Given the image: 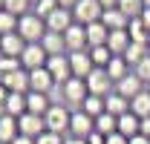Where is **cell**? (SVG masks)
<instances>
[{
  "mask_svg": "<svg viewBox=\"0 0 150 144\" xmlns=\"http://www.w3.org/2000/svg\"><path fill=\"white\" fill-rule=\"evenodd\" d=\"M49 32V26H46V20L38 18L35 12H29V15H23L20 18V26H18V35L26 40V43H40L43 37Z\"/></svg>",
  "mask_w": 150,
  "mask_h": 144,
  "instance_id": "cell-1",
  "label": "cell"
},
{
  "mask_svg": "<svg viewBox=\"0 0 150 144\" xmlns=\"http://www.w3.org/2000/svg\"><path fill=\"white\" fill-rule=\"evenodd\" d=\"M72 15H75V23L90 26V23H98V20L104 18V6H101L98 0H78V6L72 9Z\"/></svg>",
  "mask_w": 150,
  "mask_h": 144,
  "instance_id": "cell-2",
  "label": "cell"
},
{
  "mask_svg": "<svg viewBox=\"0 0 150 144\" xmlns=\"http://www.w3.org/2000/svg\"><path fill=\"white\" fill-rule=\"evenodd\" d=\"M61 95H64V101H67L69 107L81 109V107H84V101H87V95H90L87 81H81V78H69V81L61 87Z\"/></svg>",
  "mask_w": 150,
  "mask_h": 144,
  "instance_id": "cell-3",
  "label": "cell"
},
{
  "mask_svg": "<svg viewBox=\"0 0 150 144\" xmlns=\"http://www.w3.org/2000/svg\"><path fill=\"white\" fill-rule=\"evenodd\" d=\"M43 121H46V130H52V133H69V121H72V109L69 107H58L52 104L49 112L43 115Z\"/></svg>",
  "mask_w": 150,
  "mask_h": 144,
  "instance_id": "cell-4",
  "label": "cell"
},
{
  "mask_svg": "<svg viewBox=\"0 0 150 144\" xmlns=\"http://www.w3.org/2000/svg\"><path fill=\"white\" fill-rule=\"evenodd\" d=\"M87 90H90V95H101V98H107V95L115 92V81L107 75V69H93V75L87 78Z\"/></svg>",
  "mask_w": 150,
  "mask_h": 144,
  "instance_id": "cell-5",
  "label": "cell"
},
{
  "mask_svg": "<svg viewBox=\"0 0 150 144\" xmlns=\"http://www.w3.org/2000/svg\"><path fill=\"white\" fill-rule=\"evenodd\" d=\"M46 61H49V55H46V49H43L40 43H29V46L23 49V55H20V64H23V69H26V72L43 69Z\"/></svg>",
  "mask_w": 150,
  "mask_h": 144,
  "instance_id": "cell-6",
  "label": "cell"
},
{
  "mask_svg": "<svg viewBox=\"0 0 150 144\" xmlns=\"http://www.w3.org/2000/svg\"><path fill=\"white\" fill-rule=\"evenodd\" d=\"M46 69H49V75L55 78V84H67L69 78H72V66H69V52L67 55H52L49 61H46Z\"/></svg>",
  "mask_w": 150,
  "mask_h": 144,
  "instance_id": "cell-7",
  "label": "cell"
},
{
  "mask_svg": "<svg viewBox=\"0 0 150 144\" xmlns=\"http://www.w3.org/2000/svg\"><path fill=\"white\" fill-rule=\"evenodd\" d=\"M69 66H72V78L87 81V78L93 75V69H95L90 49H84V52H69Z\"/></svg>",
  "mask_w": 150,
  "mask_h": 144,
  "instance_id": "cell-8",
  "label": "cell"
},
{
  "mask_svg": "<svg viewBox=\"0 0 150 144\" xmlns=\"http://www.w3.org/2000/svg\"><path fill=\"white\" fill-rule=\"evenodd\" d=\"M18 127H20V136H29V138H35V141L46 133V121H43V115H35V112L20 115V118H18Z\"/></svg>",
  "mask_w": 150,
  "mask_h": 144,
  "instance_id": "cell-9",
  "label": "cell"
},
{
  "mask_svg": "<svg viewBox=\"0 0 150 144\" xmlns=\"http://www.w3.org/2000/svg\"><path fill=\"white\" fill-rule=\"evenodd\" d=\"M95 133V118L87 115L84 109H72V121H69V136H81V138H90Z\"/></svg>",
  "mask_w": 150,
  "mask_h": 144,
  "instance_id": "cell-10",
  "label": "cell"
},
{
  "mask_svg": "<svg viewBox=\"0 0 150 144\" xmlns=\"http://www.w3.org/2000/svg\"><path fill=\"white\" fill-rule=\"evenodd\" d=\"M64 40H67V52H84V49H90V43H87V26H81V23L69 26L64 32Z\"/></svg>",
  "mask_w": 150,
  "mask_h": 144,
  "instance_id": "cell-11",
  "label": "cell"
},
{
  "mask_svg": "<svg viewBox=\"0 0 150 144\" xmlns=\"http://www.w3.org/2000/svg\"><path fill=\"white\" fill-rule=\"evenodd\" d=\"M144 90H147V84H144V81H142L136 72H130L127 78H121V81L115 84V92H118V95H124L127 101H133L136 95H142Z\"/></svg>",
  "mask_w": 150,
  "mask_h": 144,
  "instance_id": "cell-12",
  "label": "cell"
},
{
  "mask_svg": "<svg viewBox=\"0 0 150 144\" xmlns=\"http://www.w3.org/2000/svg\"><path fill=\"white\" fill-rule=\"evenodd\" d=\"M0 81L6 84L9 92H20V95H29V92H32V81H29V72L26 69H18V72H12V75H3Z\"/></svg>",
  "mask_w": 150,
  "mask_h": 144,
  "instance_id": "cell-13",
  "label": "cell"
},
{
  "mask_svg": "<svg viewBox=\"0 0 150 144\" xmlns=\"http://www.w3.org/2000/svg\"><path fill=\"white\" fill-rule=\"evenodd\" d=\"M46 26H49V32H58V35H64L69 26H75V15H72V9H58L55 15H49L46 18Z\"/></svg>",
  "mask_w": 150,
  "mask_h": 144,
  "instance_id": "cell-14",
  "label": "cell"
},
{
  "mask_svg": "<svg viewBox=\"0 0 150 144\" xmlns=\"http://www.w3.org/2000/svg\"><path fill=\"white\" fill-rule=\"evenodd\" d=\"M29 81H32V92H46V95H49L52 87H58L55 78L49 75L46 66H43V69H32V72H29Z\"/></svg>",
  "mask_w": 150,
  "mask_h": 144,
  "instance_id": "cell-15",
  "label": "cell"
},
{
  "mask_svg": "<svg viewBox=\"0 0 150 144\" xmlns=\"http://www.w3.org/2000/svg\"><path fill=\"white\" fill-rule=\"evenodd\" d=\"M29 43L18 35V32H12V35H3V43H0V55H9V58H20L23 49H26Z\"/></svg>",
  "mask_w": 150,
  "mask_h": 144,
  "instance_id": "cell-16",
  "label": "cell"
},
{
  "mask_svg": "<svg viewBox=\"0 0 150 144\" xmlns=\"http://www.w3.org/2000/svg\"><path fill=\"white\" fill-rule=\"evenodd\" d=\"M107 40H110V29H107L101 20L87 26V43H90V49H95V46H107Z\"/></svg>",
  "mask_w": 150,
  "mask_h": 144,
  "instance_id": "cell-17",
  "label": "cell"
},
{
  "mask_svg": "<svg viewBox=\"0 0 150 144\" xmlns=\"http://www.w3.org/2000/svg\"><path fill=\"white\" fill-rule=\"evenodd\" d=\"M3 112L12 115V118L26 115V112H29V107H26V95H20V92H9V98H6V104H3Z\"/></svg>",
  "mask_w": 150,
  "mask_h": 144,
  "instance_id": "cell-18",
  "label": "cell"
},
{
  "mask_svg": "<svg viewBox=\"0 0 150 144\" xmlns=\"http://www.w3.org/2000/svg\"><path fill=\"white\" fill-rule=\"evenodd\" d=\"M20 136V127H18V118L12 115H0V144H12L15 138Z\"/></svg>",
  "mask_w": 150,
  "mask_h": 144,
  "instance_id": "cell-19",
  "label": "cell"
},
{
  "mask_svg": "<svg viewBox=\"0 0 150 144\" xmlns=\"http://www.w3.org/2000/svg\"><path fill=\"white\" fill-rule=\"evenodd\" d=\"M130 72H133V66H130V61H127L124 55H115V58H112L110 64H107V75H110V78L115 81V84H118L121 78H127Z\"/></svg>",
  "mask_w": 150,
  "mask_h": 144,
  "instance_id": "cell-20",
  "label": "cell"
},
{
  "mask_svg": "<svg viewBox=\"0 0 150 144\" xmlns=\"http://www.w3.org/2000/svg\"><path fill=\"white\" fill-rule=\"evenodd\" d=\"M118 133H121V136H127V138H136V136L142 133V118H139V115H133V112L118 115Z\"/></svg>",
  "mask_w": 150,
  "mask_h": 144,
  "instance_id": "cell-21",
  "label": "cell"
},
{
  "mask_svg": "<svg viewBox=\"0 0 150 144\" xmlns=\"http://www.w3.org/2000/svg\"><path fill=\"white\" fill-rule=\"evenodd\" d=\"M101 23H104L110 32H118V29H127V26H130V18H127L121 9H107L104 18H101Z\"/></svg>",
  "mask_w": 150,
  "mask_h": 144,
  "instance_id": "cell-22",
  "label": "cell"
},
{
  "mask_svg": "<svg viewBox=\"0 0 150 144\" xmlns=\"http://www.w3.org/2000/svg\"><path fill=\"white\" fill-rule=\"evenodd\" d=\"M26 107H29V112H35V115H46L49 107H52V101H49L46 92H29L26 95Z\"/></svg>",
  "mask_w": 150,
  "mask_h": 144,
  "instance_id": "cell-23",
  "label": "cell"
},
{
  "mask_svg": "<svg viewBox=\"0 0 150 144\" xmlns=\"http://www.w3.org/2000/svg\"><path fill=\"white\" fill-rule=\"evenodd\" d=\"M130 32L127 29H118V32H110V40H107V46H110L112 55H124L127 49H130Z\"/></svg>",
  "mask_w": 150,
  "mask_h": 144,
  "instance_id": "cell-24",
  "label": "cell"
},
{
  "mask_svg": "<svg viewBox=\"0 0 150 144\" xmlns=\"http://www.w3.org/2000/svg\"><path fill=\"white\" fill-rule=\"evenodd\" d=\"M40 46L46 49L49 58L52 55H67V40H64V35H58V32H46V37L40 40Z\"/></svg>",
  "mask_w": 150,
  "mask_h": 144,
  "instance_id": "cell-25",
  "label": "cell"
},
{
  "mask_svg": "<svg viewBox=\"0 0 150 144\" xmlns=\"http://www.w3.org/2000/svg\"><path fill=\"white\" fill-rule=\"evenodd\" d=\"M104 104H107V112L110 115H124V112H130V101L124 98V95H118V92H112V95H107L104 98Z\"/></svg>",
  "mask_w": 150,
  "mask_h": 144,
  "instance_id": "cell-26",
  "label": "cell"
},
{
  "mask_svg": "<svg viewBox=\"0 0 150 144\" xmlns=\"http://www.w3.org/2000/svg\"><path fill=\"white\" fill-rule=\"evenodd\" d=\"M127 32H130V40H133V43H147V46H150V29L144 26V20H142V18L130 20Z\"/></svg>",
  "mask_w": 150,
  "mask_h": 144,
  "instance_id": "cell-27",
  "label": "cell"
},
{
  "mask_svg": "<svg viewBox=\"0 0 150 144\" xmlns=\"http://www.w3.org/2000/svg\"><path fill=\"white\" fill-rule=\"evenodd\" d=\"M95 133H101L104 138H107V136H112V133H118V118H115V115H110V112L98 115V118H95Z\"/></svg>",
  "mask_w": 150,
  "mask_h": 144,
  "instance_id": "cell-28",
  "label": "cell"
},
{
  "mask_svg": "<svg viewBox=\"0 0 150 144\" xmlns=\"http://www.w3.org/2000/svg\"><path fill=\"white\" fill-rule=\"evenodd\" d=\"M130 112L139 115V118H147L150 115V90H144L142 95H136V98L130 101Z\"/></svg>",
  "mask_w": 150,
  "mask_h": 144,
  "instance_id": "cell-29",
  "label": "cell"
},
{
  "mask_svg": "<svg viewBox=\"0 0 150 144\" xmlns=\"http://www.w3.org/2000/svg\"><path fill=\"white\" fill-rule=\"evenodd\" d=\"M124 58L130 61V66H139L144 58H150V46L147 43H130V49L124 52Z\"/></svg>",
  "mask_w": 150,
  "mask_h": 144,
  "instance_id": "cell-30",
  "label": "cell"
},
{
  "mask_svg": "<svg viewBox=\"0 0 150 144\" xmlns=\"http://www.w3.org/2000/svg\"><path fill=\"white\" fill-rule=\"evenodd\" d=\"M84 112L87 115H93V118H98V115H104L107 112V104H104V98L101 95H87V101H84Z\"/></svg>",
  "mask_w": 150,
  "mask_h": 144,
  "instance_id": "cell-31",
  "label": "cell"
},
{
  "mask_svg": "<svg viewBox=\"0 0 150 144\" xmlns=\"http://www.w3.org/2000/svg\"><path fill=\"white\" fill-rule=\"evenodd\" d=\"M18 26H20V18H18V15H12V12H6V9L0 12V37L18 32Z\"/></svg>",
  "mask_w": 150,
  "mask_h": 144,
  "instance_id": "cell-32",
  "label": "cell"
},
{
  "mask_svg": "<svg viewBox=\"0 0 150 144\" xmlns=\"http://www.w3.org/2000/svg\"><path fill=\"white\" fill-rule=\"evenodd\" d=\"M90 55H93V64L95 69H107V64H110L115 55L110 52V46H95V49H90Z\"/></svg>",
  "mask_w": 150,
  "mask_h": 144,
  "instance_id": "cell-33",
  "label": "cell"
},
{
  "mask_svg": "<svg viewBox=\"0 0 150 144\" xmlns=\"http://www.w3.org/2000/svg\"><path fill=\"white\" fill-rule=\"evenodd\" d=\"M118 9L130 20H136V18H142V12H144V0H118Z\"/></svg>",
  "mask_w": 150,
  "mask_h": 144,
  "instance_id": "cell-34",
  "label": "cell"
},
{
  "mask_svg": "<svg viewBox=\"0 0 150 144\" xmlns=\"http://www.w3.org/2000/svg\"><path fill=\"white\" fill-rule=\"evenodd\" d=\"M58 9H61V3H58V0H38L35 6H32V12H35L38 18H49V15H55Z\"/></svg>",
  "mask_w": 150,
  "mask_h": 144,
  "instance_id": "cell-35",
  "label": "cell"
},
{
  "mask_svg": "<svg viewBox=\"0 0 150 144\" xmlns=\"http://www.w3.org/2000/svg\"><path fill=\"white\" fill-rule=\"evenodd\" d=\"M6 12H12V15H18V18H23V15H29L32 12V0H6V6H3Z\"/></svg>",
  "mask_w": 150,
  "mask_h": 144,
  "instance_id": "cell-36",
  "label": "cell"
},
{
  "mask_svg": "<svg viewBox=\"0 0 150 144\" xmlns=\"http://www.w3.org/2000/svg\"><path fill=\"white\" fill-rule=\"evenodd\" d=\"M23 69V64H20V58H9V55H0V78L3 75H12V72Z\"/></svg>",
  "mask_w": 150,
  "mask_h": 144,
  "instance_id": "cell-37",
  "label": "cell"
},
{
  "mask_svg": "<svg viewBox=\"0 0 150 144\" xmlns=\"http://www.w3.org/2000/svg\"><path fill=\"white\" fill-rule=\"evenodd\" d=\"M64 138H67V136H61V133H52V130H46V133H43V136H40L35 144H64Z\"/></svg>",
  "mask_w": 150,
  "mask_h": 144,
  "instance_id": "cell-38",
  "label": "cell"
},
{
  "mask_svg": "<svg viewBox=\"0 0 150 144\" xmlns=\"http://www.w3.org/2000/svg\"><path fill=\"white\" fill-rule=\"evenodd\" d=\"M133 72H136V75H139V78H142V81L150 87V58H144L139 66H133Z\"/></svg>",
  "mask_w": 150,
  "mask_h": 144,
  "instance_id": "cell-39",
  "label": "cell"
},
{
  "mask_svg": "<svg viewBox=\"0 0 150 144\" xmlns=\"http://www.w3.org/2000/svg\"><path fill=\"white\" fill-rule=\"evenodd\" d=\"M107 144H130V138L121 133H112V136H107Z\"/></svg>",
  "mask_w": 150,
  "mask_h": 144,
  "instance_id": "cell-40",
  "label": "cell"
},
{
  "mask_svg": "<svg viewBox=\"0 0 150 144\" xmlns=\"http://www.w3.org/2000/svg\"><path fill=\"white\" fill-rule=\"evenodd\" d=\"M87 144H107V138H104L101 133H93V136L87 138Z\"/></svg>",
  "mask_w": 150,
  "mask_h": 144,
  "instance_id": "cell-41",
  "label": "cell"
},
{
  "mask_svg": "<svg viewBox=\"0 0 150 144\" xmlns=\"http://www.w3.org/2000/svg\"><path fill=\"white\" fill-rule=\"evenodd\" d=\"M64 144H87V138H81V136H67Z\"/></svg>",
  "mask_w": 150,
  "mask_h": 144,
  "instance_id": "cell-42",
  "label": "cell"
},
{
  "mask_svg": "<svg viewBox=\"0 0 150 144\" xmlns=\"http://www.w3.org/2000/svg\"><path fill=\"white\" fill-rule=\"evenodd\" d=\"M6 98H9V90H6V84L0 81V109H3V104H6Z\"/></svg>",
  "mask_w": 150,
  "mask_h": 144,
  "instance_id": "cell-43",
  "label": "cell"
},
{
  "mask_svg": "<svg viewBox=\"0 0 150 144\" xmlns=\"http://www.w3.org/2000/svg\"><path fill=\"white\" fill-rule=\"evenodd\" d=\"M142 136H147V138H150V115H147V118H142Z\"/></svg>",
  "mask_w": 150,
  "mask_h": 144,
  "instance_id": "cell-44",
  "label": "cell"
},
{
  "mask_svg": "<svg viewBox=\"0 0 150 144\" xmlns=\"http://www.w3.org/2000/svg\"><path fill=\"white\" fill-rule=\"evenodd\" d=\"M98 3L104 6V12H107V9H118V0H98Z\"/></svg>",
  "mask_w": 150,
  "mask_h": 144,
  "instance_id": "cell-45",
  "label": "cell"
},
{
  "mask_svg": "<svg viewBox=\"0 0 150 144\" xmlns=\"http://www.w3.org/2000/svg\"><path fill=\"white\" fill-rule=\"evenodd\" d=\"M130 144H150V138H147V136H142V133H139L136 138H130Z\"/></svg>",
  "mask_w": 150,
  "mask_h": 144,
  "instance_id": "cell-46",
  "label": "cell"
},
{
  "mask_svg": "<svg viewBox=\"0 0 150 144\" xmlns=\"http://www.w3.org/2000/svg\"><path fill=\"white\" fill-rule=\"evenodd\" d=\"M12 144H35V138H29V136H18Z\"/></svg>",
  "mask_w": 150,
  "mask_h": 144,
  "instance_id": "cell-47",
  "label": "cell"
},
{
  "mask_svg": "<svg viewBox=\"0 0 150 144\" xmlns=\"http://www.w3.org/2000/svg\"><path fill=\"white\" fill-rule=\"evenodd\" d=\"M58 3H61L64 9H75V6H78V0H58Z\"/></svg>",
  "mask_w": 150,
  "mask_h": 144,
  "instance_id": "cell-48",
  "label": "cell"
},
{
  "mask_svg": "<svg viewBox=\"0 0 150 144\" xmlns=\"http://www.w3.org/2000/svg\"><path fill=\"white\" fill-rule=\"evenodd\" d=\"M142 20H144V26L150 29V9H144V12H142Z\"/></svg>",
  "mask_w": 150,
  "mask_h": 144,
  "instance_id": "cell-49",
  "label": "cell"
},
{
  "mask_svg": "<svg viewBox=\"0 0 150 144\" xmlns=\"http://www.w3.org/2000/svg\"><path fill=\"white\" fill-rule=\"evenodd\" d=\"M3 6H6V0H0V12H3Z\"/></svg>",
  "mask_w": 150,
  "mask_h": 144,
  "instance_id": "cell-50",
  "label": "cell"
},
{
  "mask_svg": "<svg viewBox=\"0 0 150 144\" xmlns=\"http://www.w3.org/2000/svg\"><path fill=\"white\" fill-rule=\"evenodd\" d=\"M144 9H150V0H144Z\"/></svg>",
  "mask_w": 150,
  "mask_h": 144,
  "instance_id": "cell-51",
  "label": "cell"
},
{
  "mask_svg": "<svg viewBox=\"0 0 150 144\" xmlns=\"http://www.w3.org/2000/svg\"><path fill=\"white\" fill-rule=\"evenodd\" d=\"M35 3H38V0H32V6H35Z\"/></svg>",
  "mask_w": 150,
  "mask_h": 144,
  "instance_id": "cell-52",
  "label": "cell"
},
{
  "mask_svg": "<svg viewBox=\"0 0 150 144\" xmlns=\"http://www.w3.org/2000/svg\"><path fill=\"white\" fill-rule=\"evenodd\" d=\"M0 43H3V37H0Z\"/></svg>",
  "mask_w": 150,
  "mask_h": 144,
  "instance_id": "cell-53",
  "label": "cell"
},
{
  "mask_svg": "<svg viewBox=\"0 0 150 144\" xmlns=\"http://www.w3.org/2000/svg\"><path fill=\"white\" fill-rule=\"evenodd\" d=\"M147 90H150V87H147Z\"/></svg>",
  "mask_w": 150,
  "mask_h": 144,
  "instance_id": "cell-54",
  "label": "cell"
}]
</instances>
